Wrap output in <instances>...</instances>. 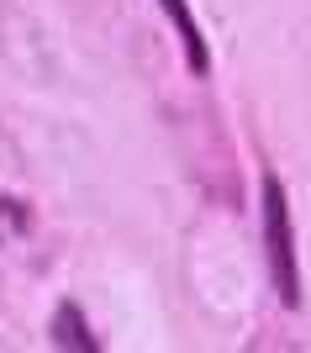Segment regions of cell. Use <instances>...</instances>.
<instances>
[{
    "label": "cell",
    "instance_id": "cell-1",
    "mask_svg": "<svg viewBox=\"0 0 311 353\" xmlns=\"http://www.w3.org/2000/svg\"><path fill=\"white\" fill-rule=\"evenodd\" d=\"M264 259H269V280L280 290V301L290 311L301 306V264H296V227H290V201H285L280 174H264Z\"/></svg>",
    "mask_w": 311,
    "mask_h": 353
},
{
    "label": "cell",
    "instance_id": "cell-2",
    "mask_svg": "<svg viewBox=\"0 0 311 353\" xmlns=\"http://www.w3.org/2000/svg\"><path fill=\"white\" fill-rule=\"evenodd\" d=\"M53 343H59V353H101V338L90 332L79 301H59V311H53Z\"/></svg>",
    "mask_w": 311,
    "mask_h": 353
},
{
    "label": "cell",
    "instance_id": "cell-3",
    "mask_svg": "<svg viewBox=\"0 0 311 353\" xmlns=\"http://www.w3.org/2000/svg\"><path fill=\"white\" fill-rule=\"evenodd\" d=\"M163 11H169V21H174L179 43H185L190 69L206 74V69H211V53H206V37H201V27H195V16H190V0H163Z\"/></svg>",
    "mask_w": 311,
    "mask_h": 353
},
{
    "label": "cell",
    "instance_id": "cell-4",
    "mask_svg": "<svg viewBox=\"0 0 311 353\" xmlns=\"http://www.w3.org/2000/svg\"><path fill=\"white\" fill-rule=\"evenodd\" d=\"M27 221H32V211L21 206V201H11V195H6V201H0V243H6L11 232H27Z\"/></svg>",
    "mask_w": 311,
    "mask_h": 353
}]
</instances>
